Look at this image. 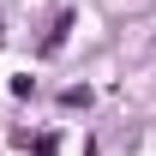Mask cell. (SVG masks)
Wrapping results in <instances>:
<instances>
[{
  "mask_svg": "<svg viewBox=\"0 0 156 156\" xmlns=\"http://www.w3.org/2000/svg\"><path fill=\"white\" fill-rule=\"evenodd\" d=\"M66 30H72V12H60V18H54V30L42 36V54H60V48H66Z\"/></svg>",
  "mask_w": 156,
  "mask_h": 156,
  "instance_id": "1",
  "label": "cell"
},
{
  "mask_svg": "<svg viewBox=\"0 0 156 156\" xmlns=\"http://www.w3.org/2000/svg\"><path fill=\"white\" fill-rule=\"evenodd\" d=\"M36 156H54V138H36Z\"/></svg>",
  "mask_w": 156,
  "mask_h": 156,
  "instance_id": "2",
  "label": "cell"
}]
</instances>
